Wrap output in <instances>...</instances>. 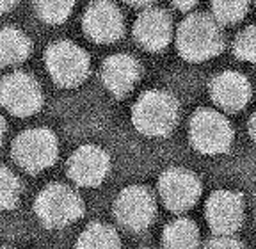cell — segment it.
I'll return each mask as SVG.
<instances>
[{
	"label": "cell",
	"mask_w": 256,
	"mask_h": 249,
	"mask_svg": "<svg viewBox=\"0 0 256 249\" xmlns=\"http://www.w3.org/2000/svg\"><path fill=\"white\" fill-rule=\"evenodd\" d=\"M203 249H246V246L233 235H216L203 246Z\"/></svg>",
	"instance_id": "cell-23"
},
{
	"label": "cell",
	"mask_w": 256,
	"mask_h": 249,
	"mask_svg": "<svg viewBox=\"0 0 256 249\" xmlns=\"http://www.w3.org/2000/svg\"><path fill=\"white\" fill-rule=\"evenodd\" d=\"M124 30L123 16L110 0H92L84 12V32L94 43H112Z\"/></svg>",
	"instance_id": "cell-11"
},
{
	"label": "cell",
	"mask_w": 256,
	"mask_h": 249,
	"mask_svg": "<svg viewBox=\"0 0 256 249\" xmlns=\"http://www.w3.org/2000/svg\"><path fill=\"white\" fill-rule=\"evenodd\" d=\"M121 238L116 230L104 222H92L80 233L76 249H120Z\"/></svg>",
	"instance_id": "cell-18"
},
{
	"label": "cell",
	"mask_w": 256,
	"mask_h": 249,
	"mask_svg": "<svg viewBox=\"0 0 256 249\" xmlns=\"http://www.w3.org/2000/svg\"><path fill=\"white\" fill-rule=\"evenodd\" d=\"M249 0H212L214 18L219 24H236L246 16Z\"/></svg>",
	"instance_id": "cell-21"
},
{
	"label": "cell",
	"mask_w": 256,
	"mask_h": 249,
	"mask_svg": "<svg viewBox=\"0 0 256 249\" xmlns=\"http://www.w3.org/2000/svg\"><path fill=\"white\" fill-rule=\"evenodd\" d=\"M156 203L150 189L142 185H130L114 201V216L123 228L142 232L153 222Z\"/></svg>",
	"instance_id": "cell-8"
},
{
	"label": "cell",
	"mask_w": 256,
	"mask_h": 249,
	"mask_svg": "<svg viewBox=\"0 0 256 249\" xmlns=\"http://www.w3.org/2000/svg\"><path fill=\"white\" fill-rule=\"evenodd\" d=\"M140 76V66L134 57L116 54L110 56L102 66V80L105 88L116 98L126 96Z\"/></svg>",
	"instance_id": "cell-15"
},
{
	"label": "cell",
	"mask_w": 256,
	"mask_h": 249,
	"mask_svg": "<svg viewBox=\"0 0 256 249\" xmlns=\"http://www.w3.org/2000/svg\"><path fill=\"white\" fill-rule=\"evenodd\" d=\"M34 210L43 226L64 228L82 217L84 201L68 185L50 184L38 194Z\"/></svg>",
	"instance_id": "cell-3"
},
{
	"label": "cell",
	"mask_w": 256,
	"mask_h": 249,
	"mask_svg": "<svg viewBox=\"0 0 256 249\" xmlns=\"http://www.w3.org/2000/svg\"><path fill=\"white\" fill-rule=\"evenodd\" d=\"M204 217L216 235H233L244 222V198L233 190H216L206 201Z\"/></svg>",
	"instance_id": "cell-10"
},
{
	"label": "cell",
	"mask_w": 256,
	"mask_h": 249,
	"mask_svg": "<svg viewBox=\"0 0 256 249\" xmlns=\"http://www.w3.org/2000/svg\"><path fill=\"white\" fill-rule=\"evenodd\" d=\"M75 0H36V11L46 24H62L70 16Z\"/></svg>",
	"instance_id": "cell-20"
},
{
	"label": "cell",
	"mask_w": 256,
	"mask_h": 249,
	"mask_svg": "<svg viewBox=\"0 0 256 249\" xmlns=\"http://www.w3.org/2000/svg\"><path fill=\"white\" fill-rule=\"evenodd\" d=\"M140 249H144V248H140Z\"/></svg>",
	"instance_id": "cell-30"
},
{
	"label": "cell",
	"mask_w": 256,
	"mask_h": 249,
	"mask_svg": "<svg viewBox=\"0 0 256 249\" xmlns=\"http://www.w3.org/2000/svg\"><path fill=\"white\" fill-rule=\"evenodd\" d=\"M188 137L196 152L219 155L232 148L233 126L224 114L214 108H200L190 118Z\"/></svg>",
	"instance_id": "cell-4"
},
{
	"label": "cell",
	"mask_w": 256,
	"mask_h": 249,
	"mask_svg": "<svg viewBox=\"0 0 256 249\" xmlns=\"http://www.w3.org/2000/svg\"><path fill=\"white\" fill-rule=\"evenodd\" d=\"M212 100L226 112H238L251 98V84L236 72H222L210 84Z\"/></svg>",
	"instance_id": "cell-14"
},
{
	"label": "cell",
	"mask_w": 256,
	"mask_h": 249,
	"mask_svg": "<svg viewBox=\"0 0 256 249\" xmlns=\"http://www.w3.org/2000/svg\"><path fill=\"white\" fill-rule=\"evenodd\" d=\"M233 52L240 60L256 62V25L244 28L233 43Z\"/></svg>",
	"instance_id": "cell-22"
},
{
	"label": "cell",
	"mask_w": 256,
	"mask_h": 249,
	"mask_svg": "<svg viewBox=\"0 0 256 249\" xmlns=\"http://www.w3.org/2000/svg\"><path fill=\"white\" fill-rule=\"evenodd\" d=\"M4 134H6V121H4V118L0 116V144L4 141Z\"/></svg>",
	"instance_id": "cell-27"
},
{
	"label": "cell",
	"mask_w": 256,
	"mask_h": 249,
	"mask_svg": "<svg viewBox=\"0 0 256 249\" xmlns=\"http://www.w3.org/2000/svg\"><path fill=\"white\" fill-rule=\"evenodd\" d=\"M124 2H128V4H132V6H146V4H150L152 0H124Z\"/></svg>",
	"instance_id": "cell-28"
},
{
	"label": "cell",
	"mask_w": 256,
	"mask_h": 249,
	"mask_svg": "<svg viewBox=\"0 0 256 249\" xmlns=\"http://www.w3.org/2000/svg\"><path fill=\"white\" fill-rule=\"evenodd\" d=\"M0 249H12V248H0Z\"/></svg>",
	"instance_id": "cell-29"
},
{
	"label": "cell",
	"mask_w": 256,
	"mask_h": 249,
	"mask_svg": "<svg viewBox=\"0 0 256 249\" xmlns=\"http://www.w3.org/2000/svg\"><path fill=\"white\" fill-rule=\"evenodd\" d=\"M110 169V158L100 146H80L68 160V174L76 185L98 187Z\"/></svg>",
	"instance_id": "cell-12"
},
{
	"label": "cell",
	"mask_w": 256,
	"mask_h": 249,
	"mask_svg": "<svg viewBox=\"0 0 256 249\" xmlns=\"http://www.w3.org/2000/svg\"><path fill=\"white\" fill-rule=\"evenodd\" d=\"M172 4L178 9H182V11H188V9H192L198 4V0H172Z\"/></svg>",
	"instance_id": "cell-24"
},
{
	"label": "cell",
	"mask_w": 256,
	"mask_h": 249,
	"mask_svg": "<svg viewBox=\"0 0 256 249\" xmlns=\"http://www.w3.org/2000/svg\"><path fill=\"white\" fill-rule=\"evenodd\" d=\"M32 52V43L18 28H2L0 30V64H18Z\"/></svg>",
	"instance_id": "cell-17"
},
{
	"label": "cell",
	"mask_w": 256,
	"mask_h": 249,
	"mask_svg": "<svg viewBox=\"0 0 256 249\" xmlns=\"http://www.w3.org/2000/svg\"><path fill=\"white\" fill-rule=\"evenodd\" d=\"M0 104L14 116L27 118L41 108L43 92L34 76L16 72L0 80Z\"/></svg>",
	"instance_id": "cell-7"
},
{
	"label": "cell",
	"mask_w": 256,
	"mask_h": 249,
	"mask_svg": "<svg viewBox=\"0 0 256 249\" xmlns=\"http://www.w3.org/2000/svg\"><path fill=\"white\" fill-rule=\"evenodd\" d=\"M178 102L166 91H146L132 110V123L142 136L164 137L176 126Z\"/></svg>",
	"instance_id": "cell-2"
},
{
	"label": "cell",
	"mask_w": 256,
	"mask_h": 249,
	"mask_svg": "<svg viewBox=\"0 0 256 249\" xmlns=\"http://www.w3.org/2000/svg\"><path fill=\"white\" fill-rule=\"evenodd\" d=\"M198 244H200V230L196 222L187 217L171 221L162 233L164 249H196Z\"/></svg>",
	"instance_id": "cell-16"
},
{
	"label": "cell",
	"mask_w": 256,
	"mask_h": 249,
	"mask_svg": "<svg viewBox=\"0 0 256 249\" xmlns=\"http://www.w3.org/2000/svg\"><path fill=\"white\" fill-rule=\"evenodd\" d=\"M16 2H18V0H0V14L11 11V9L16 6Z\"/></svg>",
	"instance_id": "cell-25"
},
{
	"label": "cell",
	"mask_w": 256,
	"mask_h": 249,
	"mask_svg": "<svg viewBox=\"0 0 256 249\" xmlns=\"http://www.w3.org/2000/svg\"><path fill=\"white\" fill-rule=\"evenodd\" d=\"M59 142L52 130L30 128L22 132L12 142V158L28 173H41L56 164Z\"/></svg>",
	"instance_id": "cell-5"
},
{
	"label": "cell",
	"mask_w": 256,
	"mask_h": 249,
	"mask_svg": "<svg viewBox=\"0 0 256 249\" xmlns=\"http://www.w3.org/2000/svg\"><path fill=\"white\" fill-rule=\"evenodd\" d=\"M158 194L166 208L182 214L190 210L201 196V182L184 168H171L158 180Z\"/></svg>",
	"instance_id": "cell-9"
},
{
	"label": "cell",
	"mask_w": 256,
	"mask_h": 249,
	"mask_svg": "<svg viewBox=\"0 0 256 249\" xmlns=\"http://www.w3.org/2000/svg\"><path fill=\"white\" fill-rule=\"evenodd\" d=\"M44 60L50 76L60 88H76L89 73V56L70 41H56L50 44Z\"/></svg>",
	"instance_id": "cell-6"
},
{
	"label": "cell",
	"mask_w": 256,
	"mask_h": 249,
	"mask_svg": "<svg viewBox=\"0 0 256 249\" xmlns=\"http://www.w3.org/2000/svg\"><path fill=\"white\" fill-rule=\"evenodd\" d=\"M249 134H251V137L256 141V112L249 120Z\"/></svg>",
	"instance_id": "cell-26"
},
{
	"label": "cell",
	"mask_w": 256,
	"mask_h": 249,
	"mask_svg": "<svg viewBox=\"0 0 256 249\" xmlns=\"http://www.w3.org/2000/svg\"><path fill=\"white\" fill-rule=\"evenodd\" d=\"M176 46L185 60L201 62L216 57L224 46L219 22L208 14H190L182 22L176 34Z\"/></svg>",
	"instance_id": "cell-1"
},
{
	"label": "cell",
	"mask_w": 256,
	"mask_h": 249,
	"mask_svg": "<svg viewBox=\"0 0 256 249\" xmlns=\"http://www.w3.org/2000/svg\"><path fill=\"white\" fill-rule=\"evenodd\" d=\"M22 194L20 180L6 166H0V210H11L18 205Z\"/></svg>",
	"instance_id": "cell-19"
},
{
	"label": "cell",
	"mask_w": 256,
	"mask_h": 249,
	"mask_svg": "<svg viewBox=\"0 0 256 249\" xmlns=\"http://www.w3.org/2000/svg\"><path fill=\"white\" fill-rule=\"evenodd\" d=\"M134 36L137 43L150 52L164 50L172 36L171 16L164 9L144 11L134 25Z\"/></svg>",
	"instance_id": "cell-13"
}]
</instances>
